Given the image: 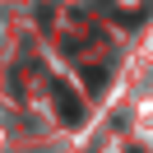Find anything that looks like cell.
Masks as SVG:
<instances>
[{
    "mask_svg": "<svg viewBox=\"0 0 153 153\" xmlns=\"http://www.w3.org/2000/svg\"><path fill=\"white\" fill-rule=\"evenodd\" d=\"M56 102H60V116H65V121H79V116H84L79 97H74V93H65V84H56Z\"/></svg>",
    "mask_w": 153,
    "mask_h": 153,
    "instance_id": "6da1fadb",
    "label": "cell"
}]
</instances>
